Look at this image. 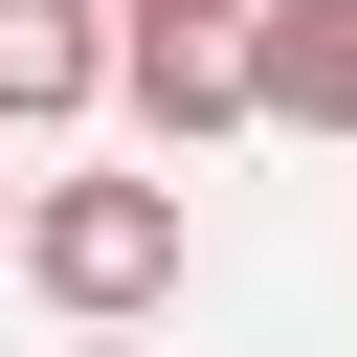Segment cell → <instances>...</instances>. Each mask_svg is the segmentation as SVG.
Wrapping results in <instances>:
<instances>
[{
  "label": "cell",
  "instance_id": "obj_1",
  "mask_svg": "<svg viewBox=\"0 0 357 357\" xmlns=\"http://www.w3.org/2000/svg\"><path fill=\"white\" fill-rule=\"evenodd\" d=\"M0 245L45 268V312H89V335H134V312L178 290V178H45V201H22Z\"/></svg>",
  "mask_w": 357,
  "mask_h": 357
},
{
  "label": "cell",
  "instance_id": "obj_2",
  "mask_svg": "<svg viewBox=\"0 0 357 357\" xmlns=\"http://www.w3.org/2000/svg\"><path fill=\"white\" fill-rule=\"evenodd\" d=\"M245 112L268 134H357V0H245Z\"/></svg>",
  "mask_w": 357,
  "mask_h": 357
},
{
  "label": "cell",
  "instance_id": "obj_3",
  "mask_svg": "<svg viewBox=\"0 0 357 357\" xmlns=\"http://www.w3.org/2000/svg\"><path fill=\"white\" fill-rule=\"evenodd\" d=\"M112 89V0H0V134H67Z\"/></svg>",
  "mask_w": 357,
  "mask_h": 357
},
{
  "label": "cell",
  "instance_id": "obj_4",
  "mask_svg": "<svg viewBox=\"0 0 357 357\" xmlns=\"http://www.w3.org/2000/svg\"><path fill=\"white\" fill-rule=\"evenodd\" d=\"M112 89H134L156 134H245V45H223V22H134V45H112Z\"/></svg>",
  "mask_w": 357,
  "mask_h": 357
},
{
  "label": "cell",
  "instance_id": "obj_5",
  "mask_svg": "<svg viewBox=\"0 0 357 357\" xmlns=\"http://www.w3.org/2000/svg\"><path fill=\"white\" fill-rule=\"evenodd\" d=\"M134 22H245V0H112V45H134Z\"/></svg>",
  "mask_w": 357,
  "mask_h": 357
},
{
  "label": "cell",
  "instance_id": "obj_6",
  "mask_svg": "<svg viewBox=\"0 0 357 357\" xmlns=\"http://www.w3.org/2000/svg\"><path fill=\"white\" fill-rule=\"evenodd\" d=\"M0 223H22V178H0Z\"/></svg>",
  "mask_w": 357,
  "mask_h": 357
},
{
  "label": "cell",
  "instance_id": "obj_7",
  "mask_svg": "<svg viewBox=\"0 0 357 357\" xmlns=\"http://www.w3.org/2000/svg\"><path fill=\"white\" fill-rule=\"evenodd\" d=\"M89 357H112V335H89Z\"/></svg>",
  "mask_w": 357,
  "mask_h": 357
}]
</instances>
